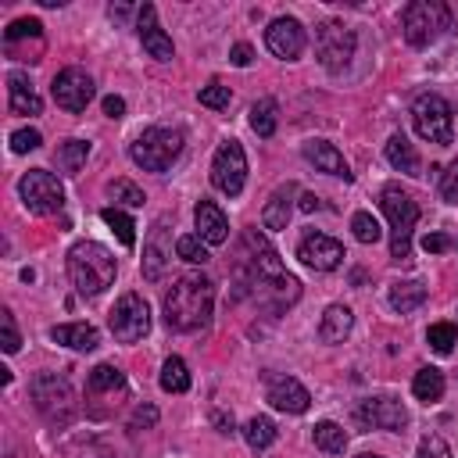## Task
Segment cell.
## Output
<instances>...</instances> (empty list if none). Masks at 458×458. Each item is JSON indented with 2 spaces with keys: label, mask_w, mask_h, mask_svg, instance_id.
<instances>
[{
  "label": "cell",
  "mask_w": 458,
  "mask_h": 458,
  "mask_svg": "<svg viewBox=\"0 0 458 458\" xmlns=\"http://www.w3.org/2000/svg\"><path fill=\"white\" fill-rule=\"evenodd\" d=\"M265 401L276 408V411H286V415H301L308 411L311 404V394L293 379V376H283V372H265Z\"/></svg>",
  "instance_id": "9a60e30c"
},
{
  "label": "cell",
  "mask_w": 458,
  "mask_h": 458,
  "mask_svg": "<svg viewBox=\"0 0 458 458\" xmlns=\"http://www.w3.org/2000/svg\"><path fill=\"white\" fill-rule=\"evenodd\" d=\"M379 208L390 218V258L404 265L411 258V229L419 222V204L397 182H386L379 193Z\"/></svg>",
  "instance_id": "277c9868"
},
{
  "label": "cell",
  "mask_w": 458,
  "mask_h": 458,
  "mask_svg": "<svg viewBox=\"0 0 458 458\" xmlns=\"http://www.w3.org/2000/svg\"><path fill=\"white\" fill-rule=\"evenodd\" d=\"M7 107H11V114H39L43 111V100L32 89L25 72H11L7 75Z\"/></svg>",
  "instance_id": "7402d4cb"
},
{
  "label": "cell",
  "mask_w": 458,
  "mask_h": 458,
  "mask_svg": "<svg viewBox=\"0 0 458 458\" xmlns=\"http://www.w3.org/2000/svg\"><path fill=\"white\" fill-rule=\"evenodd\" d=\"M172 261V229H168V218H157L147 243H143V279H161L165 265Z\"/></svg>",
  "instance_id": "ac0fdd59"
},
{
  "label": "cell",
  "mask_w": 458,
  "mask_h": 458,
  "mask_svg": "<svg viewBox=\"0 0 458 458\" xmlns=\"http://www.w3.org/2000/svg\"><path fill=\"white\" fill-rule=\"evenodd\" d=\"M426 344H429L437 354H451L454 344H458V329H454L451 322H433V326L426 329Z\"/></svg>",
  "instance_id": "d590c367"
},
{
  "label": "cell",
  "mask_w": 458,
  "mask_h": 458,
  "mask_svg": "<svg viewBox=\"0 0 458 458\" xmlns=\"http://www.w3.org/2000/svg\"><path fill=\"white\" fill-rule=\"evenodd\" d=\"M18 197L32 215H57L64 208V186L47 168H29L18 179Z\"/></svg>",
  "instance_id": "9c48e42d"
},
{
  "label": "cell",
  "mask_w": 458,
  "mask_h": 458,
  "mask_svg": "<svg viewBox=\"0 0 458 458\" xmlns=\"http://www.w3.org/2000/svg\"><path fill=\"white\" fill-rule=\"evenodd\" d=\"M43 143V136L36 132V129H18V132H11V150L14 154H29V150H36Z\"/></svg>",
  "instance_id": "ee69618b"
},
{
  "label": "cell",
  "mask_w": 458,
  "mask_h": 458,
  "mask_svg": "<svg viewBox=\"0 0 458 458\" xmlns=\"http://www.w3.org/2000/svg\"><path fill=\"white\" fill-rule=\"evenodd\" d=\"M354 422L365 426V429H386V433H397L408 426V411L397 397H365L358 401L354 408Z\"/></svg>",
  "instance_id": "5bb4252c"
},
{
  "label": "cell",
  "mask_w": 458,
  "mask_h": 458,
  "mask_svg": "<svg viewBox=\"0 0 458 458\" xmlns=\"http://www.w3.org/2000/svg\"><path fill=\"white\" fill-rule=\"evenodd\" d=\"M315 447H322L326 454H344L347 451V433H344V426H336V422H329V419H322V422H315Z\"/></svg>",
  "instance_id": "1f68e13d"
},
{
  "label": "cell",
  "mask_w": 458,
  "mask_h": 458,
  "mask_svg": "<svg viewBox=\"0 0 458 458\" xmlns=\"http://www.w3.org/2000/svg\"><path fill=\"white\" fill-rule=\"evenodd\" d=\"M29 394H32V404L39 408V415L54 426H64L72 422L75 415V394H72V383L57 372H39L32 383H29Z\"/></svg>",
  "instance_id": "8992f818"
},
{
  "label": "cell",
  "mask_w": 458,
  "mask_h": 458,
  "mask_svg": "<svg viewBox=\"0 0 458 458\" xmlns=\"http://www.w3.org/2000/svg\"><path fill=\"white\" fill-rule=\"evenodd\" d=\"M386 297H390V308L397 315H408V311H415L426 301V286L419 279H404V283H394Z\"/></svg>",
  "instance_id": "4316f807"
},
{
  "label": "cell",
  "mask_w": 458,
  "mask_h": 458,
  "mask_svg": "<svg viewBox=\"0 0 458 458\" xmlns=\"http://www.w3.org/2000/svg\"><path fill=\"white\" fill-rule=\"evenodd\" d=\"M161 390H168V394H186L190 390V369H186V361L179 354L165 358V365H161Z\"/></svg>",
  "instance_id": "4dcf8cb0"
},
{
  "label": "cell",
  "mask_w": 458,
  "mask_h": 458,
  "mask_svg": "<svg viewBox=\"0 0 458 458\" xmlns=\"http://www.w3.org/2000/svg\"><path fill=\"white\" fill-rule=\"evenodd\" d=\"M100 218L111 225V233L122 240V247H132V243H136V225H132V218H129L122 208H104Z\"/></svg>",
  "instance_id": "e575fe53"
},
{
  "label": "cell",
  "mask_w": 458,
  "mask_h": 458,
  "mask_svg": "<svg viewBox=\"0 0 458 458\" xmlns=\"http://www.w3.org/2000/svg\"><path fill=\"white\" fill-rule=\"evenodd\" d=\"M297 193H301L297 182H283V186H276L272 197H268L265 208H261V225H265V229H286V222H290V208H293V197H297Z\"/></svg>",
  "instance_id": "603a6c76"
},
{
  "label": "cell",
  "mask_w": 458,
  "mask_h": 458,
  "mask_svg": "<svg viewBox=\"0 0 458 458\" xmlns=\"http://www.w3.org/2000/svg\"><path fill=\"white\" fill-rule=\"evenodd\" d=\"M451 25V11L447 4L440 0H411L401 14V29H404V39L411 47H429L440 39V32Z\"/></svg>",
  "instance_id": "52a82bcc"
},
{
  "label": "cell",
  "mask_w": 458,
  "mask_h": 458,
  "mask_svg": "<svg viewBox=\"0 0 458 458\" xmlns=\"http://www.w3.org/2000/svg\"><path fill=\"white\" fill-rule=\"evenodd\" d=\"M358 458H379V454H358Z\"/></svg>",
  "instance_id": "f5cc1de1"
},
{
  "label": "cell",
  "mask_w": 458,
  "mask_h": 458,
  "mask_svg": "<svg viewBox=\"0 0 458 458\" xmlns=\"http://www.w3.org/2000/svg\"><path fill=\"white\" fill-rule=\"evenodd\" d=\"M415 458H451V451H447L444 437H426V440L419 444V454H415Z\"/></svg>",
  "instance_id": "f6af8a7d"
},
{
  "label": "cell",
  "mask_w": 458,
  "mask_h": 458,
  "mask_svg": "<svg viewBox=\"0 0 458 458\" xmlns=\"http://www.w3.org/2000/svg\"><path fill=\"white\" fill-rule=\"evenodd\" d=\"M114 390H125V372L114 365H97L86 379V394L97 397V394H114Z\"/></svg>",
  "instance_id": "f546056e"
},
{
  "label": "cell",
  "mask_w": 458,
  "mask_h": 458,
  "mask_svg": "<svg viewBox=\"0 0 458 458\" xmlns=\"http://www.w3.org/2000/svg\"><path fill=\"white\" fill-rule=\"evenodd\" d=\"M297 258H301L308 268H315V272H333V268H340V261H344L347 254H344V243H340V240H333V236H326V233H308V236L297 243Z\"/></svg>",
  "instance_id": "2e32d148"
},
{
  "label": "cell",
  "mask_w": 458,
  "mask_h": 458,
  "mask_svg": "<svg viewBox=\"0 0 458 458\" xmlns=\"http://www.w3.org/2000/svg\"><path fill=\"white\" fill-rule=\"evenodd\" d=\"M411 122H415V132H419L426 143L447 147V143L454 140L451 104H447L440 93H419V97L411 100Z\"/></svg>",
  "instance_id": "ba28073f"
},
{
  "label": "cell",
  "mask_w": 458,
  "mask_h": 458,
  "mask_svg": "<svg viewBox=\"0 0 458 458\" xmlns=\"http://www.w3.org/2000/svg\"><path fill=\"white\" fill-rule=\"evenodd\" d=\"M193 222H197V236H200L204 243L218 247V243L229 240V222H225V215H222V208H218L215 200H197Z\"/></svg>",
  "instance_id": "ffe728a7"
},
{
  "label": "cell",
  "mask_w": 458,
  "mask_h": 458,
  "mask_svg": "<svg viewBox=\"0 0 458 458\" xmlns=\"http://www.w3.org/2000/svg\"><path fill=\"white\" fill-rule=\"evenodd\" d=\"M386 161H390L397 172H404V175H422V172H419V154H415V147L408 143L404 132H394V136L386 140Z\"/></svg>",
  "instance_id": "484cf974"
},
{
  "label": "cell",
  "mask_w": 458,
  "mask_h": 458,
  "mask_svg": "<svg viewBox=\"0 0 458 458\" xmlns=\"http://www.w3.org/2000/svg\"><path fill=\"white\" fill-rule=\"evenodd\" d=\"M351 233H354L358 243H376V240L383 236L379 222H376L369 211H354V218H351Z\"/></svg>",
  "instance_id": "f35d334b"
},
{
  "label": "cell",
  "mask_w": 458,
  "mask_h": 458,
  "mask_svg": "<svg viewBox=\"0 0 458 458\" xmlns=\"http://www.w3.org/2000/svg\"><path fill=\"white\" fill-rule=\"evenodd\" d=\"M211 422L218 426V433H222V437H233V433H236L233 415H225V411H211Z\"/></svg>",
  "instance_id": "f907efd6"
},
{
  "label": "cell",
  "mask_w": 458,
  "mask_h": 458,
  "mask_svg": "<svg viewBox=\"0 0 458 458\" xmlns=\"http://www.w3.org/2000/svg\"><path fill=\"white\" fill-rule=\"evenodd\" d=\"M104 114H107V118H122V114H125V100H122V97H114V93H111V97H104Z\"/></svg>",
  "instance_id": "681fc988"
},
{
  "label": "cell",
  "mask_w": 458,
  "mask_h": 458,
  "mask_svg": "<svg viewBox=\"0 0 458 458\" xmlns=\"http://www.w3.org/2000/svg\"><path fill=\"white\" fill-rule=\"evenodd\" d=\"M50 340L54 344H64L72 351H93L100 344V333L89 322H64V326H54L50 329Z\"/></svg>",
  "instance_id": "d4e9b609"
},
{
  "label": "cell",
  "mask_w": 458,
  "mask_h": 458,
  "mask_svg": "<svg viewBox=\"0 0 458 458\" xmlns=\"http://www.w3.org/2000/svg\"><path fill=\"white\" fill-rule=\"evenodd\" d=\"M114 272H118V265L104 243L79 240L68 247V279H72L75 293H82V297L104 293L114 283Z\"/></svg>",
  "instance_id": "3957f363"
},
{
  "label": "cell",
  "mask_w": 458,
  "mask_h": 458,
  "mask_svg": "<svg viewBox=\"0 0 458 458\" xmlns=\"http://www.w3.org/2000/svg\"><path fill=\"white\" fill-rule=\"evenodd\" d=\"M182 132L168 129V125H150L143 129L132 143H129V157L143 168V172H165L172 168V161L182 154Z\"/></svg>",
  "instance_id": "5b68a950"
},
{
  "label": "cell",
  "mask_w": 458,
  "mask_h": 458,
  "mask_svg": "<svg viewBox=\"0 0 458 458\" xmlns=\"http://www.w3.org/2000/svg\"><path fill=\"white\" fill-rule=\"evenodd\" d=\"M25 36L39 39V36H43V25H39L36 18H18V21H11V25L4 29V47H14V43L25 39Z\"/></svg>",
  "instance_id": "60d3db41"
},
{
  "label": "cell",
  "mask_w": 458,
  "mask_h": 458,
  "mask_svg": "<svg viewBox=\"0 0 458 458\" xmlns=\"http://www.w3.org/2000/svg\"><path fill=\"white\" fill-rule=\"evenodd\" d=\"M351 326H354V311H351L347 304H329V308L322 311V322H318V340H326V344H344L347 333H351Z\"/></svg>",
  "instance_id": "cb8c5ba5"
},
{
  "label": "cell",
  "mask_w": 458,
  "mask_h": 458,
  "mask_svg": "<svg viewBox=\"0 0 458 458\" xmlns=\"http://www.w3.org/2000/svg\"><path fill=\"white\" fill-rule=\"evenodd\" d=\"M107 197L111 200H118V204H125V208H143V190L136 186V182H129V179H114V182H107Z\"/></svg>",
  "instance_id": "8d00e7d4"
},
{
  "label": "cell",
  "mask_w": 458,
  "mask_h": 458,
  "mask_svg": "<svg viewBox=\"0 0 458 458\" xmlns=\"http://www.w3.org/2000/svg\"><path fill=\"white\" fill-rule=\"evenodd\" d=\"M304 157H308L318 172H326V175H336V179L351 182V168H347L344 154H340L329 140H308V143H304Z\"/></svg>",
  "instance_id": "44dd1931"
},
{
  "label": "cell",
  "mask_w": 458,
  "mask_h": 458,
  "mask_svg": "<svg viewBox=\"0 0 458 458\" xmlns=\"http://www.w3.org/2000/svg\"><path fill=\"white\" fill-rule=\"evenodd\" d=\"M451 247V240L444 236V233H426L422 236V250H429V254H440V250H447Z\"/></svg>",
  "instance_id": "c3c4849f"
},
{
  "label": "cell",
  "mask_w": 458,
  "mask_h": 458,
  "mask_svg": "<svg viewBox=\"0 0 458 458\" xmlns=\"http://www.w3.org/2000/svg\"><path fill=\"white\" fill-rule=\"evenodd\" d=\"M50 93H54L57 107H64V111L79 114V111H86V104L93 100L97 86H93V79H89L82 68L68 64V68H61V72L54 75V86H50Z\"/></svg>",
  "instance_id": "4fadbf2b"
},
{
  "label": "cell",
  "mask_w": 458,
  "mask_h": 458,
  "mask_svg": "<svg viewBox=\"0 0 458 458\" xmlns=\"http://www.w3.org/2000/svg\"><path fill=\"white\" fill-rule=\"evenodd\" d=\"M236 293L254 297L268 311H283L301 297V283L283 268L276 247L258 233L247 229L240 240V258H236Z\"/></svg>",
  "instance_id": "6da1fadb"
},
{
  "label": "cell",
  "mask_w": 458,
  "mask_h": 458,
  "mask_svg": "<svg viewBox=\"0 0 458 458\" xmlns=\"http://www.w3.org/2000/svg\"><path fill=\"white\" fill-rule=\"evenodd\" d=\"M318 208H322V200L315 193H301V211H318Z\"/></svg>",
  "instance_id": "816d5d0a"
},
{
  "label": "cell",
  "mask_w": 458,
  "mask_h": 458,
  "mask_svg": "<svg viewBox=\"0 0 458 458\" xmlns=\"http://www.w3.org/2000/svg\"><path fill=\"white\" fill-rule=\"evenodd\" d=\"M243 179H247V154H243L240 140L218 143V150L211 157V182H215V190H222L225 197H240Z\"/></svg>",
  "instance_id": "8fae6325"
},
{
  "label": "cell",
  "mask_w": 458,
  "mask_h": 458,
  "mask_svg": "<svg viewBox=\"0 0 458 458\" xmlns=\"http://www.w3.org/2000/svg\"><path fill=\"white\" fill-rule=\"evenodd\" d=\"M86 157H89V143L86 140H64L54 150V161H57V168L64 175H79V168L86 165Z\"/></svg>",
  "instance_id": "83f0119b"
},
{
  "label": "cell",
  "mask_w": 458,
  "mask_h": 458,
  "mask_svg": "<svg viewBox=\"0 0 458 458\" xmlns=\"http://www.w3.org/2000/svg\"><path fill=\"white\" fill-rule=\"evenodd\" d=\"M229 61H233L236 68H247V64L254 61V50H250V43H236V47L229 50Z\"/></svg>",
  "instance_id": "7dc6e473"
},
{
  "label": "cell",
  "mask_w": 458,
  "mask_h": 458,
  "mask_svg": "<svg viewBox=\"0 0 458 458\" xmlns=\"http://www.w3.org/2000/svg\"><path fill=\"white\" fill-rule=\"evenodd\" d=\"M440 197L447 204H458V157L440 172Z\"/></svg>",
  "instance_id": "7bdbcfd3"
},
{
  "label": "cell",
  "mask_w": 458,
  "mask_h": 458,
  "mask_svg": "<svg viewBox=\"0 0 458 458\" xmlns=\"http://www.w3.org/2000/svg\"><path fill=\"white\" fill-rule=\"evenodd\" d=\"M315 50H318L322 68L344 72L347 61L354 57V32H351L344 21H322V25L315 29Z\"/></svg>",
  "instance_id": "7c38bea8"
},
{
  "label": "cell",
  "mask_w": 458,
  "mask_h": 458,
  "mask_svg": "<svg viewBox=\"0 0 458 458\" xmlns=\"http://www.w3.org/2000/svg\"><path fill=\"white\" fill-rule=\"evenodd\" d=\"M136 32H140V43H143V50H147L150 57H157V61H172V57H175L172 39H168L165 29L157 25V11H154V4H143V7H140Z\"/></svg>",
  "instance_id": "d6986e66"
},
{
  "label": "cell",
  "mask_w": 458,
  "mask_h": 458,
  "mask_svg": "<svg viewBox=\"0 0 458 458\" xmlns=\"http://www.w3.org/2000/svg\"><path fill=\"white\" fill-rule=\"evenodd\" d=\"M411 394H415L422 404L440 401V397H444V372H440V369H433V365L419 369V372H415V379H411Z\"/></svg>",
  "instance_id": "f1b7e54d"
},
{
  "label": "cell",
  "mask_w": 458,
  "mask_h": 458,
  "mask_svg": "<svg viewBox=\"0 0 458 458\" xmlns=\"http://www.w3.org/2000/svg\"><path fill=\"white\" fill-rule=\"evenodd\" d=\"M243 440H247L254 451L272 447V440H276V422H272V419H265V415H254V419L243 426Z\"/></svg>",
  "instance_id": "836d02e7"
},
{
  "label": "cell",
  "mask_w": 458,
  "mask_h": 458,
  "mask_svg": "<svg viewBox=\"0 0 458 458\" xmlns=\"http://www.w3.org/2000/svg\"><path fill=\"white\" fill-rule=\"evenodd\" d=\"M276 100L272 97H261V100H254L250 104V129L258 132V136H272L276 132Z\"/></svg>",
  "instance_id": "d6a6232c"
},
{
  "label": "cell",
  "mask_w": 458,
  "mask_h": 458,
  "mask_svg": "<svg viewBox=\"0 0 458 458\" xmlns=\"http://www.w3.org/2000/svg\"><path fill=\"white\" fill-rule=\"evenodd\" d=\"M211 308H215V283L208 276H179L175 286L165 293V326L175 333H197L211 322Z\"/></svg>",
  "instance_id": "7a4b0ae2"
},
{
  "label": "cell",
  "mask_w": 458,
  "mask_h": 458,
  "mask_svg": "<svg viewBox=\"0 0 458 458\" xmlns=\"http://www.w3.org/2000/svg\"><path fill=\"white\" fill-rule=\"evenodd\" d=\"M107 326H111L114 340H122V344L143 340L147 329H150V308H147V301L140 293H122L118 304L107 315Z\"/></svg>",
  "instance_id": "30bf717a"
},
{
  "label": "cell",
  "mask_w": 458,
  "mask_h": 458,
  "mask_svg": "<svg viewBox=\"0 0 458 458\" xmlns=\"http://www.w3.org/2000/svg\"><path fill=\"white\" fill-rule=\"evenodd\" d=\"M154 422H157V408H154V404H140V408L132 411V422H129V426H132V429H150Z\"/></svg>",
  "instance_id": "bcb514c9"
},
{
  "label": "cell",
  "mask_w": 458,
  "mask_h": 458,
  "mask_svg": "<svg viewBox=\"0 0 458 458\" xmlns=\"http://www.w3.org/2000/svg\"><path fill=\"white\" fill-rule=\"evenodd\" d=\"M197 100H200L204 107H211V111H222V107H229L233 93H229V86H222L218 79H211L208 86H200V89H197Z\"/></svg>",
  "instance_id": "74e56055"
},
{
  "label": "cell",
  "mask_w": 458,
  "mask_h": 458,
  "mask_svg": "<svg viewBox=\"0 0 458 458\" xmlns=\"http://www.w3.org/2000/svg\"><path fill=\"white\" fill-rule=\"evenodd\" d=\"M265 47L283 61H297L304 50V25L297 18H276L265 29Z\"/></svg>",
  "instance_id": "e0dca14e"
},
{
  "label": "cell",
  "mask_w": 458,
  "mask_h": 458,
  "mask_svg": "<svg viewBox=\"0 0 458 458\" xmlns=\"http://www.w3.org/2000/svg\"><path fill=\"white\" fill-rule=\"evenodd\" d=\"M175 254H179L182 261H190V265L211 261V254H208V247H204L200 236H179V240H175Z\"/></svg>",
  "instance_id": "ab89813d"
},
{
  "label": "cell",
  "mask_w": 458,
  "mask_h": 458,
  "mask_svg": "<svg viewBox=\"0 0 458 458\" xmlns=\"http://www.w3.org/2000/svg\"><path fill=\"white\" fill-rule=\"evenodd\" d=\"M0 344H4L7 354H14V351L21 347V336H18V329H14V315H11L7 308L0 311Z\"/></svg>",
  "instance_id": "b9f144b4"
}]
</instances>
